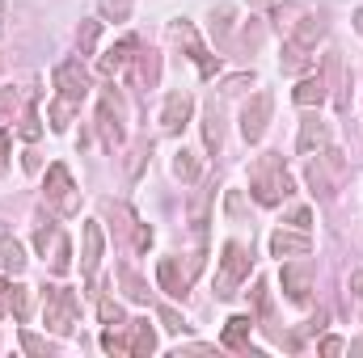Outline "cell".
<instances>
[{
  "label": "cell",
  "mask_w": 363,
  "mask_h": 358,
  "mask_svg": "<svg viewBox=\"0 0 363 358\" xmlns=\"http://www.w3.org/2000/svg\"><path fill=\"white\" fill-rule=\"evenodd\" d=\"M152 156V139H140L135 148H131V161H127V178L140 181V173H144V161Z\"/></svg>",
  "instance_id": "cell-32"
},
{
  "label": "cell",
  "mask_w": 363,
  "mask_h": 358,
  "mask_svg": "<svg viewBox=\"0 0 363 358\" xmlns=\"http://www.w3.org/2000/svg\"><path fill=\"white\" fill-rule=\"evenodd\" d=\"M148 245H152V228L135 219V224H131V249H135V253H148Z\"/></svg>",
  "instance_id": "cell-41"
},
{
  "label": "cell",
  "mask_w": 363,
  "mask_h": 358,
  "mask_svg": "<svg viewBox=\"0 0 363 358\" xmlns=\"http://www.w3.org/2000/svg\"><path fill=\"white\" fill-rule=\"evenodd\" d=\"M271 110H274L271 93H254V97L245 101V110H241V135H245V144H258V139L267 135V127H271Z\"/></svg>",
  "instance_id": "cell-7"
},
{
  "label": "cell",
  "mask_w": 363,
  "mask_h": 358,
  "mask_svg": "<svg viewBox=\"0 0 363 358\" xmlns=\"http://www.w3.org/2000/svg\"><path fill=\"white\" fill-rule=\"evenodd\" d=\"M21 135H26V139H38V135H43V122H38V110H26V114H21Z\"/></svg>",
  "instance_id": "cell-42"
},
{
  "label": "cell",
  "mask_w": 363,
  "mask_h": 358,
  "mask_svg": "<svg viewBox=\"0 0 363 358\" xmlns=\"http://www.w3.org/2000/svg\"><path fill=\"white\" fill-rule=\"evenodd\" d=\"M330 148V122L321 114H304L300 118V139H296V152L300 156H317Z\"/></svg>",
  "instance_id": "cell-10"
},
{
  "label": "cell",
  "mask_w": 363,
  "mask_h": 358,
  "mask_svg": "<svg viewBox=\"0 0 363 358\" xmlns=\"http://www.w3.org/2000/svg\"><path fill=\"white\" fill-rule=\"evenodd\" d=\"M131 4H135V0H97L101 21H127V17H131Z\"/></svg>",
  "instance_id": "cell-35"
},
{
  "label": "cell",
  "mask_w": 363,
  "mask_h": 358,
  "mask_svg": "<svg viewBox=\"0 0 363 358\" xmlns=\"http://www.w3.org/2000/svg\"><path fill=\"white\" fill-rule=\"evenodd\" d=\"M97 38H101V21H81V30H77L81 55H93V51H97Z\"/></svg>",
  "instance_id": "cell-33"
},
{
  "label": "cell",
  "mask_w": 363,
  "mask_h": 358,
  "mask_svg": "<svg viewBox=\"0 0 363 358\" xmlns=\"http://www.w3.org/2000/svg\"><path fill=\"white\" fill-rule=\"evenodd\" d=\"M279 282H283L291 304H308V295H313V270L308 266H283L279 270Z\"/></svg>",
  "instance_id": "cell-17"
},
{
  "label": "cell",
  "mask_w": 363,
  "mask_h": 358,
  "mask_svg": "<svg viewBox=\"0 0 363 358\" xmlns=\"http://www.w3.org/2000/svg\"><path fill=\"white\" fill-rule=\"evenodd\" d=\"M224 211H228L233 219H241V215H245V202H241V190H228V198H224Z\"/></svg>",
  "instance_id": "cell-46"
},
{
  "label": "cell",
  "mask_w": 363,
  "mask_h": 358,
  "mask_svg": "<svg viewBox=\"0 0 363 358\" xmlns=\"http://www.w3.org/2000/svg\"><path fill=\"white\" fill-rule=\"evenodd\" d=\"M291 224H296L300 232H308V224H313V215H308L304 207H296V211H291Z\"/></svg>",
  "instance_id": "cell-48"
},
{
  "label": "cell",
  "mask_w": 363,
  "mask_h": 358,
  "mask_svg": "<svg viewBox=\"0 0 363 358\" xmlns=\"http://www.w3.org/2000/svg\"><path fill=\"white\" fill-rule=\"evenodd\" d=\"M118 282H123V291H127V299H135V304H148L152 299V291H148V282L135 274L131 266H118Z\"/></svg>",
  "instance_id": "cell-24"
},
{
  "label": "cell",
  "mask_w": 363,
  "mask_h": 358,
  "mask_svg": "<svg viewBox=\"0 0 363 358\" xmlns=\"http://www.w3.org/2000/svg\"><path fill=\"white\" fill-rule=\"evenodd\" d=\"M351 291L363 299V270H355V274H351Z\"/></svg>",
  "instance_id": "cell-51"
},
{
  "label": "cell",
  "mask_w": 363,
  "mask_h": 358,
  "mask_svg": "<svg viewBox=\"0 0 363 358\" xmlns=\"http://www.w3.org/2000/svg\"><path fill=\"white\" fill-rule=\"evenodd\" d=\"M21 350H26V354H34V358H47V354H51V346H47L38 333H30V329H21Z\"/></svg>",
  "instance_id": "cell-39"
},
{
  "label": "cell",
  "mask_w": 363,
  "mask_h": 358,
  "mask_svg": "<svg viewBox=\"0 0 363 358\" xmlns=\"http://www.w3.org/2000/svg\"><path fill=\"white\" fill-rule=\"evenodd\" d=\"M157 282H161V291H165V295L186 299V291H190L194 274H190V270H182L178 258H161V266H157Z\"/></svg>",
  "instance_id": "cell-14"
},
{
  "label": "cell",
  "mask_w": 363,
  "mask_h": 358,
  "mask_svg": "<svg viewBox=\"0 0 363 358\" xmlns=\"http://www.w3.org/2000/svg\"><path fill=\"white\" fill-rule=\"evenodd\" d=\"M43 321H47V329L60 333V337L77 333V325H81L77 291H68V287H43Z\"/></svg>",
  "instance_id": "cell-3"
},
{
  "label": "cell",
  "mask_w": 363,
  "mask_h": 358,
  "mask_svg": "<svg viewBox=\"0 0 363 358\" xmlns=\"http://www.w3.org/2000/svg\"><path fill=\"white\" fill-rule=\"evenodd\" d=\"M169 34H174V42H178V47H186V55L194 59V68H199V76H203V81H211V76L220 72V55H211V51L199 42L194 25H190L186 17H178V21L169 25Z\"/></svg>",
  "instance_id": "cell-6"
},
{
  "label": "cell",
  "mask_w": 363,
  "mask_h": 358,
  "mask_svg": "<svg viewBox=\"0 0 363 358\" xmlns=\"http://www.w3.org/2000/svg\"><path fill=\"white\" fill-rule=\"evenodd\" d=\"M207 202H211V190H199V194L190 198V224H194L199 236H203V228H207Z\"/></svg>",
  "instance_id": "cell-31"
},
{
  "label": "cell",
  "mask_w": 363,
  "mask_h": 358,
  "mask_svg": "<svg viewBox=\"0 0 363 358\" xmlns=\"http://www.w3.org/2000/svg\"><path fill=\"white\" fill-rule=\"evenodd\" d=\"M342 350H347V346H342V342H338V337H325V342H321V354H342Z\"/></svg>",
  "instance_id": "cell-49"
},
{
  "label": "cell",
  "mask_w": 363,
  "mask_h": 358,
  "mask_svg": "<svg viewBox=\"0 0 363 358\" xmlns=\"http://www.w3.org/2000/svg\"><path fill=\"white\" fill-rule=\"evenodd\" d=\"M245 4H271V0H245Z\"/></svg>",
  "instance_id": "cell-54"
},
{
  "label": "cell",
  "mask_w": 363,
  "mask_h": 358,
  "mask_svg": "<svg viewBox=\"0 0 363 358\" xmlns=\"http://www.w3.org/2000/svg\"><path fill=\"white\" fill-rule=\"evenodd\" d=\"M51 270L55 274H68L72 270V241L68 236H55V245H51Z\"/></svg>",
  "instance_id": "cell-30"
},
{
  "label": "cell",
  "mask_w": 363,
  "mask_h": 358,
  "mask_svg": "<svg viewBox=\"0 0 363 358\" xmlns=\"http://www.w3.org/2000/svg\"><path fill=\"white\" fill-rule=\"evenodd\" d=\"M199 169H203V165H199V156H194L190 148H178V152H174V178L178 181H186V185L199 181Z\"/></svg>",
  "instance_id": "cell-27"
},
{
  "label": "cell",
  "mask_w": 363,
  "mask_h": 358,
  "mask_svg": "<svg viewBox=\"0 0 363 358\" xmlns=\"http://www.w3.org/2000/svg\"><path fill=\"white\" fill-rule=\"evenodd\" d=\"M250 270H254V253H250L241 241H228V245L220 249V278H216V295H220V299H233V295H237V287L250 278Z\"/></svg>",
  "instance_id": "cell-4"
},
{
  "label": "cell",
  "mask_w": 363,
  "mask_h": 358,
  "mask_svg": "<svg viewBox=\"0 0 363 358\" xmlns=\"http://www.w3.org/2000/svg\"><path fill=\"white\" fill-rule=\"evenodd\" d=\"M308 59H313V55H308V51H304V47H296V42H291V38H287V42H283V72H300V68H304V64H308Z\"/></svg>",
  "instance_id": "cell-34"
},
{
  "label": "cell",
  "mask_w": 363,
  "mask_h": 358,
  "mask_svg": "<svg viewBox=\"0 0 363 358\" xmlns=\"http://www.w3.org/2000/svg\"><path fill=\"white\" fill-rule=\"evenodd\" d=\"M127 350L135 358H148L157 350V333H152L148 321H127Z\"/></svg>",
  "instance_id": "cell-21"
},
{
  "label": "cell",
  "mask_w": 363,
  "mask_h": 358,
  "mask_svg": "<svg viewBox=\"0 0 363 358\" xmlns=\"http://www.w3.org/2000/svg\"><path fill=\"white\" fill-rule=\"evenodd\" d=\"M135 51H140V42H135L131 34H127V38H118L106 55H97V72H101L106 81H114L118 72H127V68L135 64Z\"/></svg>",
  "instance_id": "cell-12"
},
{
  "label": "cell",
  "mask_w": 363,
  "mask_h": 358,
  "mask_svg": "<svg viewBox=\"0 0 363 358\" xmlns=\"http://www.w3.org/2000/svg\"><path fill=\"white\" fill-rule=\"evenodd\" d=\"M308 253H313V236L300 232V228H296V232L279 228L271 236V258H279V262H283V258H308Z\"/></svg>",
  "instance_id": "cell-15"
},
{
  "label": "cell",
  "mask_w": 363,
  "mask_h": 358,
  "mask_svg": "<svg viewBox=\"0 0 363 358\" xmlns=\"http://www.w3.org/2000/svg\"><path fill=\"white\" fill-rule=\"evenodd\" d=\"M17 105H21L17 89H0V114H4V118H13V114H17Z\"/></svg>",
  "instance_id": "cell-44"
},
{
  "label": "cell",
  "mask_w": 363,
  "mask_h": 358,
  "mask_svg": "<svg viewBox=\"0 0 363 358\" xmlns=\"http://www.w3.org/2000/svg\"><path fill=\"white\" fill-rule=\"evenodd\" d=\"M351 21H355V30L363 34V8H355V17H351Z\"/></svg>",
  "instance_id": "cell-52"
},
{
  "label": "cell",
  "mask_w": 363,
  "mask_h": 358,
  "mask_svg": "<svg viewBox=\"0 0 363 358\" xmlns=\"http://www.w3.org/2000/svg\"><path fill=\"white\" fill-rule=\"evenodd\" d=\"M101 253H106V232H101L97 219H85V228H81V274H85V278L97 274Z\"/></svg>",
  "instance_id": "cell-11"
},
{
  "label": "cell",
  "mask_w": 363,
  "mask_h": 358,
  "mask_svg": "<svg viewBox=\"0 0 363 358\" xmlns=\"http://www.w3.org/2000/svg\"><path fill=\"white\" fill-rule=\"evenodd\" d=\"M254 321H262V329L271 325V282L267 278L254 282Z\"/></svg>",
  "instance_id": "cell-29"
},
{
  "label": "cell",
  "mask_w": 363,
  "mask_h": 358,
  "mask_svg": "<svg viewBox=\"0 0 363 358\" xmlns=\"http://www.w3.org/2000/svg\"><path fill=\"white\" fill-rule=\"evenodd\" d=\"M97 316H101V325H127V321H123L118 299H110V295H101V299H97Z\"/></svg>",
  "instance_id": "cell-36"
},
{
  "label": "cell",
  "mask_w": 363,
  "mask_h": 358,
  "mask_svg": "<svg viewBox=\"0 0 363 358\" xmlns=\"http://www.w3.org/2000/svg\"><path fill=\"white\" fill-rule=\"evenodd\" d=\"M203 148H207V152H220V148H224V110H220L216 97H211L207 110H203Z\"/></svg>",
  "instance_id": "cell-18"
},
{
  "label": "cell",
  "mask_w": 363,
  "mask_h": 358,
  "mask_svg": "<svg viewBox=\"0 0 363 358\" xmlns=\"http://www.w3.org/2000/svg\"><path fill=\"white\" fill-rule=\"evenodd\" d=\"M250 85H254V72H237V76L224 81V89L220 93H241V89H250Z\"/></svg>",
  "instance_id": "cell-45"
},
{
  "label": "cell",
  "mask_w": 363,
  "mask_h": 358,
  "mask_svg": "<svg viewBox=\"0 0 363 358\" xmlns=\"http://www.w3.org/2000/svg\"><path fill=\"white\" fill-rule=\"evenodd\" d=\"M190 114H194V97L186 89H174L165 97V105H161V127H165L169 135H178L182 127L190 122Z\"/></svg>",
  "instance_id": "cell-13"
},
{
  "label": "cell",
  "mask_w": 363,
  "mask_h": 358,
  "mask_svg": "<svg viewBox=\"0 0 363 358\" xmlns=\"http://www.w3.org/2000/svg\"><path fill=\"white\" fill-rule=\"evenodd\" d=\"M4 13H9V8H4V0H0V34H4Z\"/></svg>",
  "instance_id": "cell-53"
},
{
  "label": "cell",
  "mask_w": 363,
  "mask_h": 358,
  "mask_svg": "<svg viewBox=\"0 0 363 358\" xmlns=\"http://www.w3.org/2000/svg\"><path fill=\"white\" fill-rule=\"evenodd\" d=\"M43 198H47L51 211H60V215H68V219L81 211V190H77V181H72V173H68V165H51V169H47Z\"/></svg>",
  "instance_id": "cell-5"
},
{
  "label": "cell",
  "mask_w": 363,
  "mask_h": 358,
  "mask_svg": "<svg viewBox=\"0 0 363 358\" xmlns=\"http://www.w3.org/2000/svg\"><path fill=\"white\" fill-rule=\"evenodd\" d=\"M9 152H13V131H0V169H9Z\"/></svg>",
  "instance_id": "cell-47"
},
{
  "label": "cell",
  "mask_w": 363,
  "mask_h": 358,
  "mask_svg": "<svg viewBox=\"0 0 363 358\" xmlns=\"http://www.w3.org/2000/svg\"><path fill=\"white\" fill-rule=\"evenodd\" d=\"M97 131H101L106 148H123V105H118V93L101 97V105H97Z\"/></svg>",
  "instance_id": "cell-9"
},
{
  "label": "cell",
  "mask_w": 363,
  "mask_h": 358,
  "mask_svg": "<svg viewBox=\"0 0 363 358\" xmlns=\"http://www.w3.org/2000/svg\"><path fill=\"white\" fill-rule=\"evenodd\" d=\"M250 190H254V202H262V207H279L283 198L296 194V181H291V173L283 169L279 156H262V161L250 169Z\"/></svg>",
  "instance_id": "cell-1"
},
{
  "label": "cell",
  "mask_w": 363,
  "mask_h": 358,
  "mask_svg": "<svg viewBox=\"0 0 363 358\" xmlns=\"http://www.w3.org/2000/svg\"><path fill=\"white\" fill-rule=\"evenodd\" d=\"M157 316H161V325H165L169 333H186V321H182L174 308H157Z\"/></svg>",
  "instance_id": "cell-43"
},
{
  "label": "cell",
  "mask_w": 363,
  "mask_h": 358,
  "mask_svg": "<svg viewBox=\"0 0 363 358\" xmlns=\"http://www.w3.org/2000/svg\"><path fill=\"white\" fill-rule=\"evenodd\" d=\"M228 34H233V8H228V4H216V8H211V38L224 47Z\"/></svg>",
  "instance_id": "cell-28"
},
{
  "label": "cell",
  "mask_w": 363,
  "mask_h": 358,
  "mask_svg": "<svg viewBox=\"0 0 363 358\" xmlns=\"http://www.w3.org/2000/svg\"><path fill=\"white\" fill-rule=\"evenodd\" d=\"M55 236H60V232H55V224H51V219H43V224H38V232H34V249L47 258V249L55 245Z\"/></svg>",
  "instance_id": "cell-37"
},
{
  "label": "cell",
  "mask_w": 363,
  "mask_h": 358,
  "mask_svg": "<svg viewBox=\"0 0 363 358\" xmlns=\"http://www.w3.org/2000/svg\"><path fill=\"white\" fill-rule=\"evenodd\" d=\"M55 89H60V97H68V101H85L93 89V81H89V72L81 68V59H64L60 68H55Z\"/></svg>",
  "instance_id": "cell-8"
},
{
  "label": "cell",
  "mask_w": 363,
  "mask_h": 358,
  "mask_svg": "<svg viewBox=\"0 0 363 358\" xmlns=\"http://www.w3.org/2000/svg\"><path fill=\"white\" fill-rule=\"evenodd\" d=\"M325 30H330V25H325L321 13H304L300 21H291V34H287V38H291L296 47H304V51H317V42L325 38Z\"/></svg>",
  "instance_id": "cell-16"
},
{
  "label": "cell",
  "mask_w": 363,
  "mask_h": 358,
  "mask_svg": "<svg viewBox=\"0 0 363 358\" xmlns=\"http://www.w3.org/2000/svg\"><path fill=\"white\" fill-rule=\"evenodd\" d=\"M254 325H258V321H254L250 312L228 316V321H224V337H220L224 350H250V333H254Z\"/></svg>",
  "instance_id": "cell-19"
},
{
  "label": "cell",
  "mask_w": 363,
  "mask_h": 358,
  "mask_svg": "<svg viewBox=\"0 0 363 358\" xmlns=\"http://www.w3.org/2000/svg\"><path fill=\"white\" fill-rule=\"evenodd\" d=\"M4 312H9V282L0 278V316H4Z\"/></svg>",
  "instance_id": "cell-50"
},
{
  "label": "cell",
  "mask_w": 363,
  "mask_h": 358,
  "mask_svg": "<svg viewBox=\"0 0 363 358\" xmlns=\"http://www.w3.org/2000/svg\"><path fill=\"white\" fill-rule=\"evenodd\" d=\"M241 47H245V51H258V47H262V21H254V17L245 21V30H241Z\"/></svg>",
  "instance_id": "cell-40"
},
{
  "label": "cell",
  "mask_w": 363,
  "mask_h": 358,
  "mask_svg": "<svg viewBox=\"0 0 363 358\" xmlns=\"http://www.w3.org/2000/svg\"><path fill=\"white\" fill-rule=\"evenodd\" d=\"M9 312H13L21 325L30 321V312H34V295H30V287H21V282L9 287Z\"/></svg>",
  "instance_id": "cell-25"
},
{
  "label": "cell",
  "mask_w": 363,
  "mask_h": 358,
  "mask_svg": "<svg viewBox=\"0 0 363 358\" xmlns=\"http://www.w3.org/2000/svg\"><path fill=\"white\" fill-rule=\"evenodd\" d=\"M26 249H21V241H13V236H0V266L9 270V274H21L26 270Z\"/></svg>",
  "instance_id": "cell-23"
},
{
  "label": "cell",
  "mask_w": 363,
  "mask_h": 358,
  "mask_svg": "<svg viewBox=\"0 0 363 358\" xmlns=\"http://www.w3.org/2000/svg\"><path fill=\"white\" fill-rule=\"evenodd\" d=\"M101 350H106V354H131V350H127V333H114V325H110V329L101 333Z\"/></svg>",
  "instance_id": "cell-38"
},
{
  "label": "cell",
  "mask_w": 363,
  "mask_h": 358,
  "mask_svg": "<svg viewBox=\"0 0 363 358\" xmlns=\"http://www.w3.org/2000/svg\"><path fill=\"white\" fill-rule=\"evenodd\" d=\"M330 97V85H325V76L317 72V76H300V85L291 89V101L300 105V110H313V105H321Z\"/></svg>",
  "instance_id": "cell-20"
},
{
  "label": "cell",
  "mask_w": 363,
  "mask_h": 358,
  "mask_svg": "<svg viewBox=\"0 0 363 358\" xmlns=\"http://www.w3.org/2000/svg\"><path fill=\"white\" fill-rule=\"evenodd\" d=\"M342 178H347V156H342L338 148H325V152L308 156L304 181H308V190H313L321 202H330V198L342 190Z\"/></svg>",
  "instance_id": "cell-2"
},
{
  "label": "cell",
  "mask_w": 363,
  "mask_h": 358,
  "mask_svg": "<svg viewBox=\"0 0 363 358\" xmlns=\"http://www.w3.org/2000/svg\"><path fill=\"white\" fill-rule=\"evenodd\" d=\"M135 76H140V89H157V81H161V55L157 51H135Z\"/></svg>",
  "instance_id": "cell-22"
},
{
  "label": "cell",
  "mask_w": 363,
  "mask_h": 358,
  "mask_svg": "<svg viewBox=\"0 0 363 358\" xmlns=\"http://www.w3.org/2000/svg\"><path fill=\"white\" fill-rule=\"evenodd\" d=\"M72 114H77V101H68V97H55V101H51V110H47V122H51V131H68V127H72Z\"/></svg>",
  "instance_id": "cell-26"
}]
</instances>
